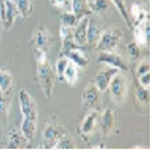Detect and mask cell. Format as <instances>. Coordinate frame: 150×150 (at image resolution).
<instances>
[{
  "mask_svg": "<svg viewBox=\"0 0 150 150\" xmlns=\"http://www.w3.org/2000/svg\"><path fill=\"white\" fill-rule=\"evenodd\" d=\"M103 32V28L100 25L99 19L97 18L94 14H91L88 17V25H87V45L85 47L94 48L97 42H98L100 35Z\"/></svg>",
  "mask_w": 150,
  "mask_h": 150,
  "instance_id": "obj_10",
  "label": "cell"
},
{
  "mask_svg": "<svg viewBox=\"0 0 150 150\" xmlns=\"http://www.w3.org/2000/svg\"><path fill=\"white\" fill-rule=\"evenodd\" d=\"M118 69H116V67H112V66H107L103 67V69H100L98 73H97L94 80H92L93 83L96 84V87L99 89L100 92H106L108 89V85H110V81L112 80V78L115 76L116 74L118 73Z\"/></svg>",
  "mask_w": 150,
  "mask_h": 150,
  "instance_id": "obj_12",
  "label": "cell"
},
{
  "mask_svg": "<svg viewBox=\"0 0 150 150\" xmlns=\"http://www.w3.org/2000/svg\"><path fill=\"white\" fill-rule=\"evenodd\" d=\"M47 52H43L41 50H35L37 69H36V83L38 85L40 91L43 93L47 99H51L52 97V89H54V81H55V70L52 69L51 64L48 62Z\"/></svg>",
  "mask_w": 150,
  "mask_h": 150,
  "instance_id": "obj_1",
  "label": "cell"
},
{
  "mask_svg": "<svg viewBox=\"0 0 150 150\" xmlns=\"http://www.w3.org/2000/svg\"><path fill=\"white\" fill-rule=\"evenodd\" d=\"M19 108L21 112L23 115V120H36L38 118V108H37V103L35 98L25 91L24 88H22L19 93Z\"/></svg>",
  "mask_w": 150,
  "mask_h": 150,
  "instance_id": "obj_7",
  "label": "cell"
},
{
  "mask_svg": "<svg viewBox=\"0 0 150 150\" xmlns=\"http://www.w3.org/2000/svg\"><path fill=\"white\" fill-rule=\"evenodd\" d=\"M52 41H54V37L47 31L46 25H45L42 22H40L36 31H35V35H33L32 40H31V43L33 45L35 50H41L43 52H48V50L51 48Z\"/></svg>",
  "mask_w": 150,
  "mask_h": 150,
  "instance_id": "obj_8",
  "label": "cell"
},
{
  "mask_svg": "<svg viewBox=\"0 0 150 150\" xmlns=\"http://www.w3.org/2000/svg\"><path fill=\"white\" fill-rule=\"evenodd\" d=\"M99 125H100V134H102V139L106 140V139L110 137V135L112 134V131L115 129V125H116V113L115 111L112 110L111 107L106 108L103 111V113L100 115L99 117Z\"/></svg>",
  "mask_w": 150,
  "mask_h": 150,
  "instance_id": "obj_11",
  "label": "cell"
},
{
  "mask_svg": "<svg viewBox=\"0 0 150 150\" xmlns=\"http://www.w3.org/2000/svg\"><path fill=\"white\" fill-rule=\"evenodd\" d=\"M24 142H28L21 132L19 127H12L6 134V149H21Z\"/></svg>",
  "mask_w": 150,
  "mask_h": 150,
  "instance_id": "obj_16",
  "label": "cell"
},
{
  "mask_svg": "<svg viewBox=\"0 0 150 150\" xmlns=\"http://www.w3.org/2000/svg\"><path fill=\"white\" fill-rule=\"evenodd\" d=\"M131 31L134 32V41L140 47L149 46V19H146L140 24L132 25Z\"/></svg>",
  "mask_w": 150,
  "mask_h": 150,
  "instance_id": "obj_13",
  "label": "cell"
},
{
  "mask_svg": "<svg viewBox=\"0 0 150 150\" xmlns=\"http://www.w3.org/2000/svg\"><path fill=\"white\" fill-rule=\"evenodd\" d=\"M54 149H57V150H73V149H75L74 139L71 137L69 131L65 132L61 137L59 139L57 142H56L55 146H54Z\"/></svg>",
  "mask_w": 150,
  "mask_h": 150,
  "instance_id": "obj_25",
  "label": "cell"
},
{
  "mask_svg": "<svg viewBox=\"0 0 150 150\" xmlns=\"http://www.w3.org/2000/svg\"><path fill=\"white\" fill-rule=\"evenodd\" d=\"M135 100H136V108L135 111H137L139 108L140 110V113H145V111H149V103H150V96H149V88L141 87L139 85L135 91Z\"/></svg>",
  "mask_w": 150,
  "mask_h": 150,
  "instance_id": "obj_17",
  "label": "cell"
},
{
  "mask_svg": "<svg viewBox=\"0 0 150 150\" xmlns=\"http://www.w3.org/2000/svg\"><path fill=\"white\" fill-rule=\"evenodd\" d=\"M50 3L56 8H62L66 5V3H70V0H50Z\"/></svg>",
  "mask_w": 150,
  "mask_h": 150,
  "instance_id": "obj_33",
  "label": "cell"
},
{
  "mask_svg": "<svg viewBox=\"0 0 150 150\" xmlns=\"http://www.w3.org/2000/svg\"><path fill=\"white\" fill-rule=\"evenodd\" d=\"M67 130L65 129L62 121L59 118V116L51 115L46 118L42 131V139H41V146L42 149H54L57 140L62 136Z\"/></svg>",
  "mask_w": 150,
  "mask_h": 150,
  "instance_id": "obj_2",
  "label": "cell"
},
{
  "mask_svg": "<svg viewBox=\"0 0 150 150\" xmlns=\"http://www.w3.org/2000/svg\"><path fill=\"white\" fill-rule=\"evenodd\" d=\"M111 4L112 3L110 0H94V1L89 5V8H91L93 14H99V13H103L110 9Z\"/></svg>",
  "mask_w": 150,
  "mask_h": 150,
  "instance_id": "obj_28",
  "label": "cell"
},
{
  "mask_svg": "<svg viewBox=\"0 0 150 150\" xmlns=\"http://www.w3.org/2000/svg\"><path fill=\"white\" fill-rule=\"evenodd\" d=\"M5 19V0H0V21Z\"/></svg>",
  "mask_w": 150,
  "mask_h": 150,
  "instance_id": "obj_34",
  "label": "cell"
},
{
  "mask_svg": "<svg viewBox=\"0 0 150 150\" xmlns=\"http://www.w3.org/2000/svg\"><path fill=\"white\" fill-rule=\"evenodd\" d=\"M79 79V73H78V66L73 62L67 64L65 71H64V81H66L69 85H75Z\"/></svg>",
  "mask_w": 150,
  "mask_h": 150,
  "instance_id": "obj_22",
  "label": "cell"
},
{
  "mask_svg": "<svg viewBox=\"0 0 150 150\" xmlns=\"http://www.w3.org/2000/svg\"><path fill=\"white\" fill-rule=\"evenodd\" d=\"M130 19L132 22V25L135 24H140L142 22H145L146 19H149V13L148 10L145 9V6L140 4V3H134L132 6H131V10L129 13Z\"/></svg>",
  "mask_w": 150,
  "mask_h": 150,
  "instance_id": "obj_20",
  "label": "cell"
},
{
  "mask_svg": "<svg viewBox=\"0 0 150 150\" xmlns=\"http://www.w3.org/2000/svg\"><path fill=\"white\" fill-rule=\"evenodd\" d=\"M67 64H69V59L66 56H59L54 70H55V75L57 76L60 81H64V71H65Z\"/></svg>",
  "mask_w": 150,
  "mask_h": 150,
  "instance_id": "obj_27",
  "label": "cell"
},
{
  "mask_svg": "<svg viewBox=\"0 0 150 150\" xmlns=\"http://www.w3.org/2000/svg\"><path fill=\"white\" fill-rule=\"evenodd\" d=\"M18 16H19V10H18L16 3L13 0H5V19L3 22V24H4V28L6 31L12 29Z\"/></svg>",
  "mask_w": 150,
  "mask_h": 150,
  "instance_id": "obj_18",
  "label": "cell"
},
{
  "mask_svg": "<svg viewBox=\"0 0 150 150\" xmlns=\"http://www.w3.org/2000/svg\"><path fill=\"white\" fill-rule=\"evenodd\" d=\"M149 69H150L149 59L146 57V59H144V60H141V61L137 64L136 69H135V74H136V78L140 76V75H142V74H145V73H149Z\"/></svg>",
  "mask_w": 150,
  "mask_h": 150,
  "instance_id": "obj_31",
  "label": "cell"
},
{
  "mask_svg": "<svg viewBox=\"0 0 150 150\" xmlns=\"http://www.w3.org/2000/svg\"><path fill=\"white\" fill-rule=\"evenodd\" d=\"M93 1H94V0H87V3H88V5H91L92 4V3Z\"/></svg>",
  "mask_w": 150,
  "mask_h": 150,
  "instance_id": "obj_35",
  "label": "cell"
},
{
  "mask_svg": "<svg viewBox=\"0 0 150 150\" xmlns=\"http://www.w3.org/2000/svg\"><path fill=\"white\" fill-rule=\"evenodd\" d=\"M65 56L69 59L70 62H73L74 65L78 66V69L85 70L89 66V59L87 56V52H85L84 47L74 48V50H71V51L67 52Z\"/></svg>",
  "mask_w": 150,
  "mask_h": 150,
  "instance_id": "obj_14",
  "label": "cell"
},
{
  "mask_svg": "<svg viewBox=\"0 0 150 150\" xmlns=\"http://www.w3.org/2000/svg\"><path fill=\"white\" fill-rule=\"evenodd\" d=\"M97 62L104 64V65H107V66L116 67V69L125 71V73L129 70V66H127V64L125 62V60L122 59V56L116 54L115 51H100V52H98Z\"/></svg>",
  "mask_w": 150,
  "mask_h": 150,
  "instance_id": "obj_9",
  "label": "cell"
},
{
  "mask_svg": "<svg viewBox=\"0 0 150 150\" xmlns=\"http://www.w3.org/2000/svg\"><path fill=\"white\" fill-rule=\"evenodd\" d=\"M14 85V75L6 67H0V93L10 94Z\"/></svg>",
  "mask_w": 150,
  "mask_h": 150,
  "instance_id": "obj_19",
  "label": "cell"
},
{
  "mask_svg": "<svg viewBox=\"0 0 150 150\" xmlns=\"http://www.w3.org/2000/svg\"><path fill=\"white\" fill-rule=\"evenodd\" d=\"M60 21H61L62 25L74 28L79 19H78V17L75 16L73 12H62L61 14H60Z\"/></svg>",
  "mask_w": 150,
  "mask_h": 150,
  "instance_id": "obj_29",
  "label": "cell"
},
{
  "mask_svg": "<svg viewBox=\"0 0 150 150\" xmlns=\"http://www.w3.org/2000/svg\"><path fill=\"white\" fill-rule=\"evenodd\" d=\"M110 1L116 6V9L118 10L120 16H121L122 19L125 21L127 27H129L130 29H132V22H131V19H130V16H129V12H127L125 0H110Z\"/></svg>",
  "mask_w": 150,
  "mask_h": 150,
  "instance_id": "obj_24",
  "label": "cell"
},
{
  "mask_svg": "<svg viewBox=\"0 0 150 150\" xmlns=\"http://www.w3.org/2000/svg\"><path fill=\"white\" fill-rule=\"evenodd\" d=\"M123 37V32L118 27H111L102 32L98 42H97L94 50L96 51H116L120 46L121 40Z\"/></svg>",
  "mask_w": 150,
  "mask_h": 150,
  "instance_id": "obj_3",
  "label": "cell"
},
{
  "mask_svg": "<svg viewBox=\"0 0 150 150\" xmlns=\"http://www.w3.org/2000/svg\"><path fill=\"white\" fill-rule=\"evenodd\" d=\"M70 9L78 17V19H80V18H83L85 16L93 14L87 0H70Z\"/></svg>",
  "mask_w": 150,
  "mask_h": 150,
  "instance_id": "obj_21",
  "label": "cell"
},
{
  "mask_svg": "<svg viewBox=\"0 0 150 150\" xmlns=\"http://www.w3.org/2000/svg\"><path fill=\"white\" fill-rule=\"evenodd\" d=\"M9 94H0V122L3 125H8L10 100L8 98Z\"/></svg>",
  "mask_w": 150,
  "mask_h": 150,
  "instance_id": "obj_23",
  "label": "cell"
},
{
  "mask_svg": "<svg viewBox=\"0 0 150 150\" xmlns=\"http://www.w3.org/2000/svg\"><path fill=\"white\" fill-rule=\"evenodd\" d=\"M88 17L85 16L83 18H80L78 21L76 25L73 29V36H74V41L78 46L80 47H85L87 45V25H88Z\"/></svg>",
  "mask_w": 150,
  "mask_h": 150,
  "instance_id": "obj_15",
  "label": "cell"
},
{
  "mask_svg": "<svg viewBox=\"0 0 150 150\" xmlns=\"http://www.w3.org/2000/svg\"><path fill=\"white\" fill-rule=\"evenodd\" d=\"M16 3L18 10H19V16L22 18H28L32 14L33 10V3L32 0H13Z\"/></svg>",
  "mask_w": 150,
  "mask_h": 150,
  "instance_id": "obj_26",
  "label": "cell"
},
{
  "mask_svg": "<svg viewBox=\"0 0 150 150\" xmlns=\"http://www.w3.org/2000/svg\"><path fill=\"white\" fill-rule=\"evenodd\" d=\"M127 88H129V80H127V75L123 74V71L120 70L117 74L112 78L108 85V91L111 93L112 100L121 106L125 102L126 96H127Z\"/></svg>",
  "mask_w": 150,
  "mask_h": 150,
  "instance_id": "obj_4",
  "label": "cell"
},
{
  "mask_svg": "<svg viewBox=\"0 0 150 150\" xmlns=\"http://www.w3.org/2000/svg\"><path fill=\"white\" fill-rule=\"evenodd\" d=\"M99 120V111H89L87 112L83 121L78 126V135L84 142H89L94 134Z\"/></svg>",
  "mask_w": 150,
  "mask_h": 150,
  "instance_id": "obj_5",
  "label": "cell"
},
{
  "mask_svg": "<svg viewBox=\"0 0 150 150\" xmlns=\"http://www.w3.org/2000/svg\"><path fill=\"white\" fill-rule=\"evenodd\" d=\"M137 80H139V84H140L141 87L149 88V84H150V75H149V73H145V74L140 75V76H137Z\"/></svg>",
  "mask_w": 150,
  "mask_h": 150,
  "instance_id": "obj_32",
  "label": "cell"
},
{
  "mask_svg": "<svg viewBox=\"0 0 150 150\" xmlns=\"http://www.w3.org/2000/svg\"><path fill=\"white\" fill-rule=\"evenodd\" d=\"M126 50H127V54H129V57L131 60H137L139 57H140V46L135 42V41H132V42H130L129 45L126 46Z\"/></svg>",
  "mask_w": 150,
  "mask_h": 150,
  "instance_id": "obj_30",
  "label": "cell"
},
{
  "mask_svg": "<svg viewBox=\"0 0 150 150\" xmlns=\"http://www.w3.org/2000/svg\"><path fill=\"white\" fill-rule=\"evenodd\" d=\"M100 92L96 84L91 81L83 91L81 96V104H83V111H99L100 108Z\"/></svg>",
  "mask_w": 150,
  "mask_h": 150,
  "instance_id": "obj_6",
  "label": "cell"
}]
</instances>
